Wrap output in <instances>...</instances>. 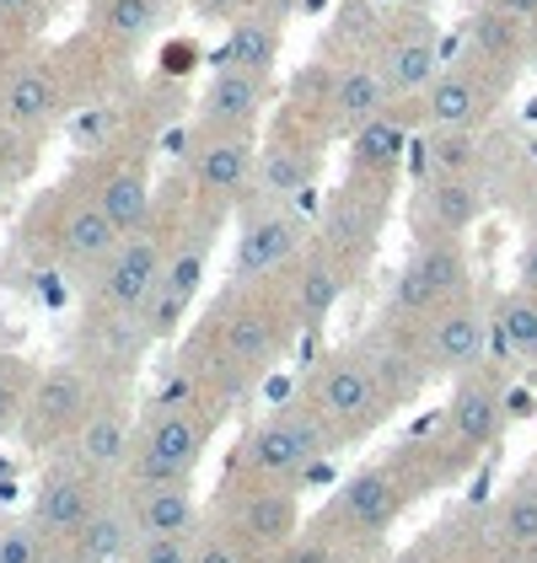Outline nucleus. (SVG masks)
I'll return each mask as SVG.
<instances>
[{"instance_id":"nucleus-36","label":"nucleus","mask_w":537,"mask_h":563,"mask_svg":"<svg viewBox=\"0 0 537 563\" xmlns=\"http://www.w3.org/2000/svg\"><path fill=\"white\" fill-rule=\"evenodd\" d=\"M59 559H65V542H54L33 520L0 531V563H59Z\"/></svg>"},{"instance_id":"nucleus-42","label":"nucleus","mask_w":537,"mask_h":563,"mask_svg":"<svg viewBox=\"0 0 537 563\" xmlns=\"http://www.w3.org/2000/svg\"><path fill=\"white\" fill-rule=\"evenodd\" d=\"M516 279H522V290H533L537 296V236L522 247V263H516Z\"/></svg>"},{"instance_id":"nucleus-27","label":"nucleus","mask_w":537,"mask_h":563,"mask_svg":"<svg viewBox=\"0 0 537 563\" xmlns=\"http://www.w3.org/2000/svg\"><path fill=\"white\" fill-rule=\"evenodd\" d=\"M130 520L145 537H188L199 531V505L188 483H130Z\"/></svg>"},{"instance_id":"nucleus-14","label":"nucleus","mask_w":537,"mask_h":563,"mask_svg":"<svg viewBox=\"0 0 537 563\" xmlns=\"http://www.w3.org/2000/svg\"><path fill=\"white\" fill-rule=\"evenodd\" d=\"M403 499H408V488L398 483L393 467H365L355 473L344 488H339V499L328 505V526L339 531V537H350V542H371V537H382L393 520H398Z\"/></svg>"},{"instance_id":"nucleus-16","label":"nucleus","mask_w":537,"mask_h":563,"mask_svg":"<svg viewBox=\"0 0 537 563\" xmlns=\"http://www.w3.org/2000/svg\"><path fill=\"white\" fill-rule=\"evenodd\" d=\"M484 344H490V322H484L479 306L462 296V301H451V306H441V311L425 317L419 360H425V371H451V376H462V371L484 365Z\"/></svg>"},{"instance_id":"nucleus-5","label":"nucleus","mask_w":537,"mask_h":563,"mask_svg":"<svg viewBox=\"0 0 537 563\" xmlns=\"http://www.w3.org/2000/svg\"><path fill=\"white\" fill-rule=\"evenodd\" d=\"M210 413H199L194 402H156L140 424H134V445L124 477L130 483H188L194 467L205 462L210 445Z\"/></svg>"},{"instance_id":"nucleus-28","label":"nucleus","mask_w":537,"mask_h":563,"mask_svg":"<svg viewBox=\"0 0 537 563\" xmlns=\"http://www.w3.org/2000/svg\"><path fill=\"white\" fill-rule=\"evenodd\" d=\"M167 16V0H87V33L108 48H140Z\"/></svg>"},{"instance_id":"nucleus-10","label":"nucleus","mask_w":537,"mask_h":563,"mask_svg":"<svg viewBox=\"0 0 537 563\" xmlns=\"http://www.w3.org/2000/svg\"><path fill=\"white\" fill-rule=\"evenodd\" d=\"M259 173V140L253 130H194L188 145V183L210 205H237L253 194Z\"/></svg>"},{"instance_id":"nucleus-43","label":"nucleus","mask_w":537,"mask_h":563,"mask_svg":"<svg viewBox=\"0 0 537 563\" xmlns=\"http://www.w3.org/2000/svg\"><path fill=\"white\" fill-rule=\"evenodd\" d=\"M199 16H231V11H242L248 0H188Z\"/></svg>"},{"instance_id":"nucleus-17","label":"nucleus","mask_w":537,"mask_h":563,"mask_svg":"<svg viewBox=\"0 0 537 563\" xmlns=\"http://www.w3.org/2000/svg\"><path fill=\"white\" fill-rule=\"evenodd\" d=\"M199 279H205V242L178 236L173 253H167L162 279H156V290H151L145 306H140V333H145V339H167V333H178V322L188 317V306H194V296H199Z\"/></svg>"},{"instance_id":"nucleus-4","label":"nucleus","mask_w":537,"mask_h":563,"mask_svg":"<svg viewBox=\"0 0 537 563\" xmlns=\"http://www.w3.org/2000/svg\"><path fill=\"white\" fill-rule=\"evenodd\" d=\"M173 231L156 225V210L145 216V225H134L119 236V247L108 253V263L87 279L91 290V322H140V306L156 290L167 253H173Z\"/></svg>"},{"instance_id":"nucleus-11","label":"nucleus","mask_w":537,"mask_h":563,"mask_svg":"<svg viewBox=\"0 0 537 563\" xmlns=\"http://www.w3.org/2000/svg\"><path fill=\"white\" fill-rule=\"evenodd\" d=\"M231 542L253 553L274 559L296 531H302V499H296V483H242L231 510H226V526H221Z\"/></svg>"},{"instance_id":"nucleus-2","label":"nucleus","mask_w":537,"mask_h":563,"mask_svg":"<svg viewBox=\"0 0 537 563\" xmlns=\"http://www.w3.org/2000/svg\"><path fill=\"white\" fill-rule=\"evenodd\" d=\"M291 322L296 317H291L285 296L274 301L264 290V279L259 285H231L226 301L210 311V328H205V344H210V360H216L205 371H216L221 382H237V387L264 376L285 349Z\"/></svg>"},{"instance_id":"nucleus-3","label":"nucleus","mask_w":537,"mask_h":563,"mask_svg":"<svg viewBox=\"0 0 537 563\" xmlns=\"http://www.w3.org/2000/svg\"><path fill=\"white\" fill-rule=\"evenodd\" d=\"M328 445H339L328 424L307 402H291L242 434L231 473H242L248 483H302L317 467V456H328Z\"/></svg>"},{"instance_id":"nucleus-39","label":"nucleus","mask_w":537,"mask_h":563,"mask_svg":"<svg viewBox=\"0 0 537 563\" xmlns=\"http://www.w3.org/2000/svg\"><path fill=\"white\" fill-rule=\"evenodd\" d=\"M194 563H248V548L231 542L226 531H199L194 537Z\"/></svg>"},{"instance_id":"nucleus-20","label":"nucleus","mask_w":537,"mask_h":563,"mask_svg":"<svg viewBox=\"0 0 537 563\" xmlns=\"http://www.w3.org/2000/svg\"><path fill=\"white\" fill-rule=\"evenodd\" d=\"M81 173H87L91 199L102 205V216L113 220L119 231L145 225V216L156 210L151 173H145V162H140V156H130V151H119V156H102L97 167H81Z\"/></svg>"},{"instance_id":"nucleus-22","label":"nucleus","mask_w":537,"mask_h":563,"mask_svg":"<svg viewBox=\"0 0 537 563\" xmlns=\"http://www.w3.org/2000/svg\"><path fill=\"white\" fill-rule=\"evenodd\" d=\"M268 108V76L216 65V76L199 91V130H259Z\"/></svg>"},{"instance_id":"nucleus-33","label":"nucleus","mask_w":537,"mask_h":563,"mask_svg":"<svg viewBox=\"0 0 537 563\" xmlns=\"http://www.w3.org/2000/svg\"><path fill=\"white\" fill-rule=\"evenodd\" d=\"M494 339L505 354H516V360H537V296L533 290H505L500 306H494Z\"/></svg>"},{"instance_id":"nucleus-41","label":"nucleus","mask_w":537,"mask_h":563,"mask_svg":"<svg viewBox=\"0 0 537 563\" xmlns=\"http://www.w3.org/2000/svg\"><path fill=\"white\" fill-rule=\"evenodd\" d=\"M490 11L511 16V22H516V27H527V33L537 27V0H490Z\"/></svg>"},{"instance_id":"nucleus-32","label":"nucleus","mask_w":537,"mask_h":563,"mask_svg":"<svg viewBox=\"0 0 537 563\" xmlns=\"http://www.w3.org/2000/svg\"><path fill=\"white\" fill-rule=\"evenodd\" d=\"M408 151V134H403V119L387 108L382 119L360 124L350 134V173H365V177H393Z\"/></svg>"},{"instance_id":"nucleus-21","label":"nucleus","mask_w":537,"mask_h":563,"mask_svg":"<svg viewBox=\"0 0 537 563\" xmlns=\"http://www.w3.org/2000/svg\"><path fill=\"white\" fill-rule=\"evenodd\" d=\"M371 65L382 70V81H387L393 97H419V91L441 76V38H436L430 22L393 27V33L376 44V59H371Z\"/></svg>"},{"instance_id":"nucleus-45","label":"nucleus","mask_w":537,"mask_h":563,"mask_svg":"<svg viewBox=\"0 0 537 563\" xmlns=\"http://www.w3.org/2000/svg\"><path fill=\"white\" fill-rule=\"evenodd\" d=\"M59 563H81V559H70V548H65V559H59Z\"/></svg>"},{"instance_id":"nucleus-13","label":"nucleus","mask_w":537,"mask_h":563,"mask_svg":"<svg viewBox=\"0 0 537 563\" xmlns=\"http://www.w3.org/2000/svg\"><path fill=\"white\" fill-rule=\"evenodd\" d=\"M500 87H505V76H494L490 65H479V59H468V65H457V70H441L430 87H425V124L430 130H473L494 113V102H500Z\"/></svg>"},{"instance_id":"nucleus-46","label":"nucleus","mask_w":537,"mask_h":563,"mask_svg":"<svg viewBox=\"0 0 537 563\" xmlns=\"http://www.w3.org/2000/svg\"><path fill=\"white\" fill-rule=\"evenodd\" d=\"M533 236H537V205H533Z\"/></svg>"},{"instance_id":"nucleus-26","label":"nucleus","mask_w":537,"mask_h":563,"mask_svg":"<svg viewBox=\"0 0 537 563\" xmlns=\"http://www.w3.org/2000/svg\"><path fill=\"white\" fill-rule=\"evenodd\" d=\"M130 445H134L130 413H124V408L97 402V408L87 413V424H81V430H76V440H70V462H76V467H87V473H97V477L124 473Z\"/></svg>"},{"instance_id":"nucleus-7","label":"nucleus","mask_w":537,"mask_h":563,"mask_svg":"<svg viewBox=\"0 0 537 563\" xmlns=\"http://www.w3.org/2000/svg\"><path fill=\"white\" fill-rule=\"evenodd\" d=\"M91 408H97V382H91L87 365H48V371L33 376L17 434L33 451H59V445L76 440V430L87 424Z\"/></svg>"},{"instance_id":"nucleus-47","label":"nucleus","mask_w":537,"mask_h":563,"mask_svg":"<svg viewBox=\"0 0 537 563\" xmlns=\"http://www.w3.org/2000/svg\"><path fill=\"white\" fill-rule=\"evenodd\" d=\"M527 563H537V548H533V553H527Z\"/></svg>"},{"instance_id":"nucleus-8","label":"nucleus","mask_w":537,"mask_h":563,"mask_svg":"<svg viewBox=\"0 0 537 563\" xmlns=\"http://www.w3.org/2000/svg\"><path fill=\"white\" fill-rule=\"evenodd\" d=\"M307 247V220L296 216V205H268L253 199L242 231H237V253H231V285H259L268 274L291 268V258Z\"/></svg>"},{"instance_id":"nucleus-44","label":"nucleus","mask_w":537,"mask_h":563,"mask_svg":"<svg viewBox=\"0 0 537 563\" xmlns=\"http://www.w3.org/2000/svg\"><path fill=\"white\" fill-rule=\"evenodd\" d=\"M393 563H425V559H419V553H403V559H393Z\"/></svg>"},{"instance_id":"nucleus-31","label":"nucleus","mask_w":537,"mask_h":563,"mask_svg":"<svg viewBox=\"0 0 537 563\" xmlns=\"http://www.w3.org/2000/svg\"><path fill=\"white\" fill-rule=\"evenodd\" d=\"M134 537H140V531H134V520H130V505L102 499L97 516H91L65 548H70V559H81V563H119L130 553Z\"/></svg>"},{"instance_id":"nucleus-40","label":"nucleus","mask_w":537,"mask_h":563,"mask_svg":"<svg viewBox=\"0 0 537 563\" xmlns=\"http://www.w3.org/2000/svg\"><path fill=\"white\" fill-rule=\"evenodd\" d=\"M44 16V0H0V33H28Z\"/></svg>"},{"instance_id":"nucleus-37","label":"nucleus","mask_w":537,"mask_h":563,"mask_svg":"<svg viewBox=\"0 0 537 563\" xmlns=\"http://www.w3.org/2000/svg\"><path fill=\"white\" fill-rule=\"evenodd\" d=\"M28 391H33V365L0 349V434H17V419H22Z\"/></svg>"},{"instance_id":"nucleus-25","label":"nucleus","mask_w":537,"mask_h":563,"mask_svg":"<svg viewBox=\"0 0 537 563\" xmlns=\"http://www.w3.org/2000/svg\"><path fill=\"white\" fill-rule=\"evenodd\" d=\"M317 183V151L307 140H268L259 151V173H253V199L268 205H296L302 194H313Z\"/></svg>"},{"instance_id":"nucleus-29","label":"nucleus","mask_w":537,"mask_h":563,"mask_svg":"<svg viewBox=\"0 0 537 563\" xmlns=\"http://www.w3.org/2000/svg\"><path fill=\"white\" fill-rule=\"evenodd\" d=\"M468 59H479V65H490L494 76H516L522 70V59H527V27H516L511 16H500V11H479L473 22H468Z\"/></svg>"},{"instance_id":"nucleus-9","label":"nucleus","mask_w":537,"mask_h":563,"mask_svg":"<svg viewBox=\"0 0 537 563\" xmlns=\"http://www.w3.org/2000/svg\"><path fill=\"white\" fill-rule=\"evenodd\" d=\"M468 279H473V263L462 242H419L414 258L403 263L398 290H393V311L408 322H425L430 311L462 301L468 296Z\"/></svg>"},{"instance_id":"nucleus-18","label":"nucleus","mask_w":537,"mask_h":563,"mask_svg":"<svg viewBox=\"0 0 537 563\" xmlns=\"http://www.w3.org/2000/svg\"><path fill=\"white\" fill-rule=\"evenodd\" d=\"M484 216V188L473 177H425L414 194L419 242H462Z\"/></svg>"},{"instance_id":"nucleus-23","label":"nucleus","mask_w":537,"mask_h":563,"mask_svg":"<svg viewBox=\"0 0 537 563\" xmlns=\"http://www.w3.org/2000/svg\"><path fill=\"white\" fill-rule=\"evenodd\" d=\"M500 413H505V408H500V387H494L490 376H479V365H473V371H462V382H457L451 408H447L451 451L479 456L494 434H500Z\"/></svg>"},{"instance_id":"nucleus-38","label":"nucleus","mask_w":537,"mask_h":563,"mask_svg":"<svg viewBox=\"0 0 537 563\" xmlns=\"http://www.w3.org/2000/svg\"><path fill=\"white\" fill-rule=\"evenodd\" d=\"M119 563H194V537H134Z\"/></svg>"},{"instance_id":"nucleus-34","label":"nucleus","mask_w":537,"mask_h":563,"mask_svg":"<svg viewBox=\"0 0 537 563\" xmlns=\"http://www.w3.org/2000/svg\"><path fill=\"white\" fill-rule=\"evenodd\" d=\"M479 162L473 130H430L419 145V173L425 177H468Z\"/></svg>"},{"instance_id":"nucleus-1","label":"nucleus","mask_w":537,"mask_h":563,"mask_svg":"<svg viewBox=\"0 0 537 563\" xmlns=\"http://www.w3.org/2000/svg\"><path fill=\"white\" fill-rule=\"evenodd\" d=\"M22 236H28V247H33L44 263L91 279V274L108 263V253L119 247L124 231L102 216V205L91 199L87 173H76L70 183H54L44 199L33 205V216H28V231H22Z\"/></svg>"},{"instance_id":"nucleus-24","label":"nucleus","mask_w":537,"mask_h":563,"mask_svg":"<svg viewBox=\"0 0 537 563\" xmlns=\"http://www.w3.org/2000/svg\"><path fill=\"white\" fill-rule=\"evenodd\" d=\"M393 108V91L382 81V70L371 65V59H355V65H333V87H328V108H322V119H328V130L339 134H355L360 124H371V119H382Z\"/></svg>"},{"instance_id":"nucleus-35","label":"nucleus","mask_w":537,"mask_h":563,"mask_svg":"<svg viewBox=\"0 0 537 563\" xmlns=\"http://www.w3.org/2000/svg\"><path fill=\"white\" fill-rule=\"evenodd\" d=\"M494 537L505 542V548H516V553H533L537 548V483H516L505 499H500V510H494Z\"/></svg>"},{"instance_id":"nucleus-15","label":"nucleus","mask_w":537,"mask_h":563,"mask_svg":"<svg viewBox=\"0 0 537 563\" xmlns=\"http://www.w3.org/2000/svg\"><path fill=\"white\" fill-rule=\"evenodd\" d=\"M350 268H355V263L339 258L328 242H307V247L291 258L285 306H291L296 328H317V322H328V311L339 306L344 285H350Z\"/></svg>"},{"instance_id":"nucleus-30","label":"nucleus","mask_w":537,"mask_h":563,"mask_svg":"<svg viewBox=\"0 0 537 563\" xmlns=\"http://www.w3.org/2000/svg\"><path fill=\"white\" fill-rule=\"evenodd\" d=\"M221 65L274 76V65H280V16H268V11H242V16L231 22V33H226Z\"/></svg>"},{"instance_id":"nucleus-19","label":"nucleus","mask_w":537,"mask_h":563,"mask_svg":"<svg viewBox=\"0 0 537 563\" xmlns=\"http://www.w3.org/2000/svg\"><path fill=\"white\" fill-rule=\"evenodd\" d=\"M102 505V477L87 473V467H54V473L39 483V499H33V526L48 531L54 542H70Z\"/></svg>"},{"instance_id":"nucleus-12","label":"nucleus","mask_w":537,"mask_h":563,"mask_svg":"<svg viewBox=\"0 0 537 563\" xmlns=\"http://www.w3.org/2000/svg\"><path fill=\"white\" fill-rule=\"evenodd\" d=\"M387 183L393 177H365V173H350V183L328 199L322 210V236L339 258H371L376 236H382V220H387Z\"/></svg>"},{"instance_id":"nucleus-6","label":"nucleus","mask_w":537,"mask_h":563,"mask_svg":"<svg viewBox=\"0 0 537 563\" xmlns=\"http://www.w3.org/2000/svg\"><path fill=\"white\" fill-rule=\"evenodd\" d=\"M65 113V65L39 48H11L0 59V140L33 145Z\"/></svg>"}]
</instances>
